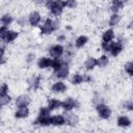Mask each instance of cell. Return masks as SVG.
Segmentation results:
<instances>
[{"label":"cell","mask_w":133,"mask_h":133,"mask_svg":"<svg viewBox=\"0 0 133 133\" xmlns=\"http://www.w3.org/2000/svg\"><path fill=\"white\" fill-rule=\"evenodd\" d=\"M51 126L62 127L65 126V115L64 113H56L51 115Z\"/></svg>","instance_id":"17"},{"label":"cell","mask_w":133,"mask_h":133,"mask_svg":"<svg viewBox=\"0 0 133 133\" xmlns=\"http://www.w3.org/2000/svg\"><path fill=\"white\" fill-rule=\"evenodd\" d=\"M83 77H84V83H87V84H90L94 82V77L88 74V73H83Z\"/></svg>","instance_id":"39"},{"label":"cell","mask_w":133,"mask_h":133,"mask_svg":"<svg viewBox=\"0 0 133 133\" xmlns=\"http://www.w3.org/2000/svg\"><path fill=\"white\" fill-rule=\"evenodd\" d=\"M16 24L19 26V27H25L28 24V19H27V16H19L17 19H16Z\"/></svg>","instance_id":"31"},{"label":"cell","mask_w":133,"mask_h":133,"mask_svg":"<svg viewBox=\"0 0 133 133\" xmlns=\"http://www.w3.org/2000/svg\"><path fill=\"white\" fill-rule=\"evenodd\" d=\"M30 115V108L29 106H24V107H18L15 112H14V117L16 119H25L29 117Z\"/></svg>","instance_id":"16"},{"label":"cell","mask_w":133,"mask_h":133,"mask_svg":"<svg viewBox=\"0 0 133 133\" xmlns=\"http://www.w3.org/2000/svg\"><path fill=\"white\" fill-rule=\"evenodd\" d=\"M91 100H92V104H94V105H96V104H98V103H101V102H105V100H104V98L102 97V95H101L100 92H98V91H95V92H94Z\"/></svg>","instance_id":"35"},{"label":"cell","mask_w":133,"mask_h":133,"mask_svg":"<svg viewBox=\"0 0 133 133\" xmlns=\"http://www.w3.org/2000/svg\"><path fill=\"white\" fill-rule=\"evenodd\" d=\"M31 97L28 94H21L19 96H17L14 100V104L15 107H24V106H29L31 104Z\"/></svg>","instance_id":"11"},{"label":"cell","mask_w":133,"mask_h":133,"mask_svg":"<svg viewBox=\"0 0 133 133\" xmlns=\"http://www.w3.org/2000/svg\"><path fill=\"white\" fill-rule=\"evenodd\" d=\"M70 83L74 86H78L84 83V77H83V73L80 72H75L72 74L71 78H70Z\"/></svg>","instance_id":"25"},{"label":"cell","mask_w":133,"mask_h":133,"mask_svg":"<svg viewBox=\"0 0 133 133\" xmlns=\"http://www.w3.org/2000/svg\"><path fill=\"white\" fill-rule=\"evenodd\" d=\"M95 110L100 119L108 121L112 116V110L109 105H107L105 102H101L95 105Z\"/></svg>","instance_id":"3"},{"label":"cell","mask_w":133,"mask_h":133,"mask_svg":"<svg viewBox=\"0 0 133 133\" xmlns=\"http://www.w3.org/2000/svg\"><path fill=\"white\" fill-rule=\"evenodd\" d=\"M27 19H28V24H29V26L32 27V28L39 27L41 23L43 22L42 14H41L38 10H31V11L27 15Z\"/></svg>","instance_id":"8"},{"label":"cell","mask_w":133,"mask_h":133,"mask_svg":"<svg viewBox=\"0 0 133 133\" xmlns=\"http://www.w3.org/2000/svg\"><path fill=\"white\" fill-rule=\"evenodd\" d=\"M47 0H32L33 4H35L36 6H45Z\"/></svg>","instance_id":"41"},{"label":"cell","mask_w":133,"mask_h":133,"mask_svg":"<svg viewBox=\"0 0 133 133\" xmlns=\"http://www.w3.org/2000/svg\"><path fill=\"white\" fill-rule=\"evenodd\" d=\"M121 21H122V16L118 12H111L108 19V26L111 28L116 27L121 23Z\"/></svg>","instance_id":"26"},{"label":"cell","mask_w":133,"mask_h":133,"mask_svg":"<svg viewBox=\"0 0 133 133\" xmlns=\"http://www.w3.org/2000/svg\"><path fill=\"white\" fill-rule=\"evenodd\" d=\"M19 36H20V31L9 28L8 31H7V33L4 35V37L1 38V42H2L3 44H5V45H10V44H12Z\"/></svg>","instance_id":"13"},{"label":"cell","mask_w":133,"mask_h":133,"mask_svg":"<svg viewBox=\"0 0 133 133\" xmlns=\"http://www.w3.org/2000/svg\"><path fill=\"white\" fill-rule=\"evenodd\" d=\"M127 29L129 30H133V18L130 20V22L127 24Z\"/></svg>","instance_id":"42"},{"label":"cell","mask_w":133,"mask_h":133,"mask_svg":"<svg viewBox=\"0 0 133 133\" xmlns=\"http://www.w3.org/2000/svg\"><path fill=\"white\" fill-rule=\"evenodd\" d=\"M15 99H12V97L9 95V94H6V95H1L0 96V106L1 108H4L8 105H10L12 102H14Z\"/></svg>","instance_id":"28"},{"label":"cell","mask_w":133,"mask_h":133,"mask_svg":"<svg viewBox=\"0 0 133 133\" xmlns=\"http://www.w3.org/2000/svg\"><path fill=\"white\" fill-rule=\"evenodd\" d=\"M132 125V121L129 117V115L127 114H119L116 117V126L123 129H127L129 127H131Z\"/></svg>","instance_id":"18"},{"label":"cell","mask_w":133,"mask_h":133,"mask_svg":"<svg viewBox=\"0 0 133 133\" xmlns=\"http://www.w3.org/2000/svg\"><path fill=\"white\" fill-rule=\"evenodd\" d=\"M114 38H115V31L111 27L106 28L101 34L102 42H112V41H114Z\"/></svg>","instance_id":"22"},{"label":"cell","mask_w":133,"mask_h":133,"mask_svg":"<svg viewBox=\"0 0 133 133\" xmlns=\"http://www.w3.org/2000/svg\"><path fill=\"white\" fill-rule=\"evenodd\" d=\"M113 42H114V41H112V42H101V45H100L101 50H102L104 53H109L110 50H111V48H112Z\"/></svg>","instance_id":"32"},{"label":"cell","mask_w":133,"mask_h":133,"mask_svg":"<svg viewBox=\"0 0 133 133\" xmlns=\"http://www.w3.org/2000/svg\"><path fill=\"white\" fill-rule=\"evenodd\" d=\"M70 75H71V69H70V64L68 63H64L57 71L52 72V76L56 80H65L70 77Z\"/></svg>","instance_id":"9"},{"label":"cell","mask_w":133,"mask_h":133,"mask_svg":"<svg viewBox=\"0 0 133 133\" xmlns=\"http://www.w3.org/2000/svg\"><path fill=\"white\" fill-rule=\"evenodd\" d=\"M64 29H65V31H72V30H73V28H72L70 25H65V26H64Z\"/></svg>","instance_id":"43"},{"label":"cell","mask_w":133,"mask_h":133,"mask_svg":"<svg viewBox=\"0 0 133 133\" xmlns=\"http://www.w3.org/2000/svg\"><path fill=\"white\" fill-rule=\"evenodd\" d=\"M55 39L57 43H60V44H63V43H66L68 41V36L64 32H58L55 36Z\"/></svg>","instance_id":"37"},{"label":"cell","mask_w":133,"mask_h":133,"mask_svg":"<svg viewBox=\"0 0 133 133\" xmlns=\"http://www.w3.org/2000/svg\"><path fill=\"white\" fill-rule=\"evenodd\" d=\"M51 63H52V57L49 55H44L36 59V66L41 71L51 69Z\"/></svg>","instance_id":"12"},{"label":"cell","mask_w":133,"mask_h":133,"mask_svg":"<svg viewBox=\"0 0 133 133\" xmlns=\"http://www.w3.org/2000/svg\"><path fill=\"white\" fill-rule=\"evenodd\" d=\"M132 78H133V76H132Z\"/></svg>","instance_id":"46"},{"label":"cell","mask_w":133,"mask_h":133,"mask_svg":"<svg viewBox=\"0 0 133 133\" xmlns=\"http://www.w3.org/2000/svg\"><path fill=\"white\" fill-rule=\"evenodd\" d=\"M47 52H48L49 56H51L52 58H60V57H63V55H64L65 46H63L60 43H56V44L49 46L47 49Z\"/></svg>","instance_id":"6"},{"label":"cell","mask_w":133,"mask_h":133,"mask_svg":"<svg viewBox=\"0 0 133 133\" xmlns=\"http://www.w3.org/2000/svg\"><path fill=\"white\" fill-rule=\"evenodd\" d=\"M14 22H16V19H15L14 15H12L11 12H8V11L3 12V14L1 15V17H0V23H1L2 26H7V27H9Z\"/></svg>","instance_id":"21"},{"label":"cell","mask_w":133,"mask_h":133,"mask_svg":"<svg viewBox=\"0 0 133 133\" xmlns=\"http://www.w3.org/2000/svg\"><path fill=\"white\" fill-rule=\"evenodd\" d=\"M125 37L124 36H118L117 39L115 42H113V45H112V48L109 52V54L112 56V57H118L123 51H124V48H125Z\"/></svg>","instance_id":"7"},{"label":"cell","mask_w":133,"mask_h":133,"mask_svg":"<svg viewBox=\"0 0 133 133\" xmlns=\"http://www.w3.org/2000/svg\"><path fill=\"white\" fill-rule=\"evenodd\" d=\"M6 94H9V85L6 82H2L0 85V96Z\"/></svg>","instance_id":"38"},{"label":"cell","mask_w":133,"mask_h":133,"mask_svg":"<svg viewBox=\"0 0 133 133\" xmlns=\"http://www.w3.org/2000/svg\"><path fill=\"white\" fill-rule=\"evenodd\" d=\"M65 8L69 9H75L78 6V0H64Z\"/></svg>","instance_id":"36"},{"label":"cell","mask_w":133,"mask_h":133,"mask_svg":"<svg viewBox=\"0 0 133 133\" xmlns=\"http://www.w3.org/2000/svg\"><path fill=\"white\" fill-rule=\"evenodd\" d=\"M8 29H9V27H7V26H2V25L0 26V39L4 37V35L7 33Z\"/></svg>","instance_id":"40"},{"label":"cell","mask_w":133,"mask_h":133,"mask_svg":"<svg viewBox=\"0 0 133 133\" xmlns=\"http://www.w3.org/2000/svg\"><path fill=\"white\" fill-rule=\"evenodd\" d=\"M132 86H133V80H132Z\"/></svg>","instance_id":"44"},{"label":"cell","mask_w":133,"mask_h":133,"mask_svg":"<svg viewBox=\"0 0 133 133\" xmlns=\"http://www.w3.org/2000/svg\"><path fill=\"white\" fill-rule=\"evenodd\" d=\"M64 63H65V62H64V60H63L62 57H60V58H52V63H51V70H52V72L57 71V70L60 69Z\"/></svg>","instance_id":"29"},{"label":"cell","mask_w":133,"mask_h":133,"mask_svg":"<svg viewBox=\"0 0 133 133\" xmlns=\"http://www.w3.org/2000/svg\"><path fill=\"white\" fill-rule=\"evenodd\" d=\"M36 60V54L34 53V52H29V53H27L26 54V56H25V62L27 63V64H32L34 61Z\"/></svg>","instance_id":"34"},{"label":"cell","mask_w":133,"mask_h":133,"mask_svg":"<svg viewBox=\"0 0 133 133\" xmlns=\"http://www.w3.org/2000/svg\"><path fill=\"white\" fill-rule=\"evenodd\" d=\"M74 46L76 49H83L89 42V37L85 34H80L78 35L74 41Z\"/></svg>","instance_id":"20"},{"label":"cell","mask_w":133,"mask_h":133,"mask_svg":"<svg viewBox=\"0 0 133 133\" xmlns=\"http://www.w3.org/2000/svg\"><path fill=\"white\" fill-rule=\"evenodd\" d=\"M51 115H36L32 125L38 127H49L51 126Z\"/></svg>","instance_id":"15"},{"label":"cell","mask_w":133,"mask_h":133,"mask_svg":"<svg viewBox=\"0 0 133 133\" xmlns=\"http://www.w3.org/2000/svg\"><path fill=\"white\" fill-rule=\"evenodd\" d=\"M65 115V126H69V127H76L79 122H80V118H79V115L73 111H69V112H65L64 113Z\"/></svg>","instance_id":"14"},{"label":"cell","mask_w":133,"mask_h":133,"mask_svg":"<svg viewBox=\"0 0 133 133\" xmlns=\"http://www.w3.org/2000/svg\"><path fill=\"white\" fill-rule=\"evenodd\" d=\"M46 105H47L48 108L53 112V111H55V110L61 109V100L58 99V98H55V97L49 98V99L47 100V104H46Z\"/></svg>","instance_id":"23"},{"label":"cell","mask_w":133,"mask_h":133,"mask_svg":"<svg viewBox=\"0 0 133 133\" xmlns=\"http://www.w3.org/2000/svg\"><path fill=\"white\" fill-rule=\"evenodd\" d=\"M10 1H17V0H10Z\"/></svg>","instance_id":"45"},{"label":"cell","mask_w":133,"mask_h":133,"mask_svg":"<svg viewBox=\"0 0 133 133\" xmlns=\"http://www.w3.org/2000/svg\"><path fill=\"white\" fill-rule=\"evenodd\" d=\"M28 89L31 91H38L43 86V75L42 74H32L27 79Z\"/></svg>","instance_id":"4"},{"label":"cell","mask_w":133,"mask_h":133,"mask_svg":"<svg viewBox=\"0 0 133 133\" xmlns=\"http://www.w3.org/2000/svg\"><path fill=\"white\" fill-rule=\"evenodd\" d=\"M126 3L124 0H110V5H109V10L111 12H119L124 7Z\"/></svg>","instance_id":"24"},{"label":"cell","mask_w":133,"mask_h":133,"mask_svg":"<svg viewBox=\"0 0 133 133\" xmlns=\"http://www.w3.org/2000/svg\"><path fill=\"white\" fill-rule=\"evenodd\" d=\"M45 7L49 10L52 17L58 18L64 11V8H65L64 0H47Z\"/></svg>","instance_id":"2"},{"label":"cell","mask_w":133,"mask_h":133,"mask_svg":"<svg viewBox=\"0 0 133 133\" xmlns=\"http://www.w3.org/2000/svg\"><path fill=\"white\" fill-rule=\"evenodd\" d=\"M61 29V21L58 18L47 17L43 20L38 27V33L41 36H49L54 32H58Z\"/></svg>","instance_id":"1"},{"label":"cell","mask_w":133,"mask_h":133,"mask_svg":"<svg viewBox=\"0 0 133 133\" xmlns=\"http://www.w3.org/2000/svg\"><path fill=\"white\" fill-rule=\"evenodd\" d=\"M68 84L64 80H56L50 86V91L54 95H62L68 90Z\"/></svg>","instance_id":"10"},{"label":"cell","mask_w":133,"mask_h":133,"mask_svg":"<svg viewBox=\"0 0 133 133\" xmlns=\"http://www.w3.org/2000/svg\"><path fill=\"white\" fill-rule=\"evenodd\" d=\"M96 68H98L97 57H95V56H88V57H86V59L83 62V69L86 72H91Z\"/></svg>","instance_id":"19"},{"label":"cell","mask_w":133,"mask_h":133,"mask_svg":"<svg viewBox=\"0 0 133 133\" xmlns=\"http://www.w3.org/2000/svg\"><path fill=\"white\" fill-rule=\"evenodd\" d=\"M80 107V102L74 97H66L61 101V109L64 112L74 111Z\"/></svg>","instance_id":"5"},{"label":"cell","mask_w":133,"mask_h":133,"mask_svg":"<svg viewBox=\"0 0 133 133\" xmlns=\"http://www.w3.org/2000/svg\"><path fill=\"white\" fill-rule=\"evenodd\" d=\"M124 72L129 77H132L133 76V61H127L124 64Z\"/></svg>","instance_id":"33"},{"label":"cell","mask_w":133,"mask_h":133,"mask_svg":"<svg viewBox=\"0 0 133 133\" xmlns=\"http://www.w3.org/2000/svg\"><path fill=\"white\" fill-rule=\"evenodd\" d=\"M121 107H122V109H124L126 111L133 112V99H128V100L123 101L121 104Z\"/></svg>","instance_id":"30"},{"label":"cell","mask_w":133,"mask_h":133,"mask_svg":"<svg viewBox=\"0 0 133 133\" xmlns=\"http://www.w3.org/2000/svg\"><path fill=\"white\" fill-rule=\"evenodd\" d=\"M98 60V68L99 69H105L110 63V58L106 54H102L99 57H97Z\"/></svg>","instance_id":"27"}]
</instances>
